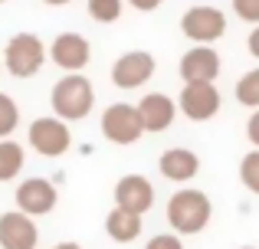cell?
<instances>
[{
  "label": "cell",
  "instance_id": "cell-30",
  "mask_svg": "<svg viewBox=\"0 0 259 249\" xmlns=\"http://www.w3.org/2000/svg\"><path fill=\"white\" fill-rule=\"evenodd\" d=\"M0 72H4V63H0Z\"/></svg>",
  "mask_w": 259,
  "mask_h": 249
},
{
  "label": "cell",
  "instance_id": "cell-31",
  "mask_svg": "<svg viewBox=\"0 0 259 249\" xmlns=\"http://www.w3.org/2000/svg\"><path fill=\"white\" fill-rule=\"evenodd\" d=\"M0 4H7V0H0Z\"/></svg>",
  "mask_w": 259,
  "mask_h": 249
},
{
  "label": "cell",
  "instance_id": "cell-22",
  "mask_svg": "<svg viewBox=\"0 0 259 249\" xmlns=\"http://www.w3.org/2000/svg\"><path fill=\"white\" fill-rule=\"evenodd\" d=\"M233 13L246 23L259 26V0H233Z\"/></svg>",
  "mask_w": 259,
  "mask_h": 249
},
{
  "label": "cell",
  "instance_id": "cell-4",
  "mask_svg": "<svg viewBox=\"0 0 259 249\" xmlns=\"http://www.w3.org/2000/svg\"><path fill=\"white\" fill-rule=\"evenodd\" d=\"M26 138H30V147H33V151H39L43 158H59V154H66V151H69V144H72L69 125L59 122L56 115L36 118V122L30 125V131H26Z\"/></svg>",
  "mask_w": 259,
  "mask_h": 249
},
{
  "label": "cell",
  "instance_id": "cell-16",
  "mask_svg": "<svg viewBox=\"0 0 259 249\" xmlns=\"http://www.w3.org/2000/svg\"><path fill=\"white\" fill-rule=\"evenodd\" d=\"M105 233L115 239V243H135V239L141 236V217L115 207V210L105 217Z\"/></svg>",
  "mask_w": 259,
  "mask_h": 249
},
{
  "label": "cell",
  "instance_id": "cell-6",
  "mask_svg": "<svg viewBox=\"0 0 259 249\" xmlns=\"http://www.w3.org/2000/svg\"><path fill=\"white\" fill-rule=\"evenodd\" d=\"M102 134H105L112 144H135V141L145 134L138 118V109L128 102H115L102 112Z\"/></svg>",
  "mask_w": 259,
  "mask_h": 249
},
{
  "label": "cell",
  "instance_id": "cell-18",
  "mask_svg": "<svg viewBox=\"0 0 259 249\" xmlns=\"http://www.w3.org/2000/svg\"><path fill=\"white\" fill-rule=\"evenodd\" d=\"M236 102L246 105V109H259V69L246 72V76L236 82Z\"/></svg>",
  "mask_w": 259,
  "mask_h": 249
},
{
  "label": "cell",
  "instance_id": "cell-7",
  "mask_svg": "<svg viewBox=\"0 0 259 249\" xmlns=\"http://www.w3.org/2000/svg\"><path fill=\"white\" fill-rule=\"evenodd\" d=\"M177 109L190 122H210L220 112V92L213 82H187L177 95Z\"/></svg>",
  "mask_w": 259,
  "mask_h": 249
},
{
  "label": "cell",
  "instance_id": "cell-13",
  "mask_svg": "<svg viewBox=\"0 0 259 249\" xmlns=\"http://www.w3.org/2000/svg\"><path fill=\"white\" fill-rule=\"evenodd\" d=\"M135 109H138L141 128L151 131V134L167 131L171 122H174V115H177V102H174L171 95H164V92H151V95H145Z\"/></svg>",
  "mask_w": 259,
  "mask_h": 249
},
{
  "label": "cell",
  "instance_id": "cell-1",
  "mask_svg": "<svg viewBox=\"0 0 259 249\" xmlns=\"http://www.w3.org/2000/svg\"><path fill=\"white\" fill-rule=\"evenodd\" d=\"M50 105L53 112H56L59 122H82V118L92 112L95 105V89L92 82L82 76V72H69V76H63L56 85H53L50 92Z\"/></svg>",
  "mask_w": 259,
  "mask_h": 249
},
{
  "label": "cell",
  "instance_id": "cell-28",
  "mask_svg": "<svg viewBox=\"0 0 259 249\" xmlns=\"http://www.w3.org/2000/svg\"><path fill=\"white\" fill-rule=\"evenodd\" d=\"M43 4H50V7H63V4H72V0H43Z\"/></svg>",
  "mask_w": 259,
  "mask_h": 249
},
{
  "label": "cell",
  "instance_id": "cell-10",
  "mask_svg": "<svg viewBox=\"0 0 259 249\" xmlns=\"http://www.w3.org/2000/svg\"><path fill=\"white\" fill-rule=\"evenodd\" d=\"M115 207L145 217V213L154 207V187H151V180H148L145 174H128V177H121L118 184H115Z\"/></svg>",
  "mask_w": 259,
  "mask_h": 249
},
{
  "label": "cell",
  "instance_id": "cell-21",
  "mask_svg": "<svg viewBox=\"0 0 259 249\" xmlns=\"http://www.w3.org/2000/svg\"><path fill=\"white\" fill-rule=\"evenodd\" d=\"M240 180L246 190L259 193V151H249L246 158L240 161Z\"/></svg>",
  "mask_w": 259,
  "mask_h": 249
},
{
  "label": "cell",
  "instance_id": "cell-5",
  "mask_svg": "<svg viewBox=\"0 0 259 249\" xmlns=\"http://www.w3.org/2000/svg\"><path fill=\"white\" fill-rule=\"evenodd\" d=\"M181 33L187 39H194V43L207 46V43H217V39L227 33V17H223V10H217V7H190L187 13L181 17Z\"/></svg>",
  "mask_w": 259,
  "mask_h": 249
},
{
  "label": "cell",
  "instance_id": "cell-20",
  "mask_svg": "<svg viewBox=\"0 0 259 249\" xmlns=\"http://www.w3.org/2000/svg\"><path fill=\"white\" fill-rule=\"evenodd\" d=\"M89 17L99 23H115L121 17V0H89Z\"/></svg>",
  "mask_w": 259,
  "mask_h": 249
},
{
  "label": "cell",
  "instance_id": "cell-15",
  "mask_svg": "<svg viewBox=\"0 0 259 249\" xmlns=\"http://www.w3.org/2000/svg\"><path fill=\"white\" fill-rule=\"evenodd\" d=\"M158 171H161V177L174 180V184H187L200 171V158L190 147H167L158 161Z\"/></svg>",
  "mask_w": 259,
  "mask_h": 249
},
{
  "label": "cell",
  "instance_id": "cell-19",
  "mask_svg": "<svg viewBox=\"0 0 259 249\" xmlns=\"http://www.w3.org/2000/svg\"><path fill=\"white\" fill-rule=\"evenodd\" d=\"M20 125V109L7 92H0V141H7L13 134V128Z\"/></svg>",
  "mask_w": 259,
  "mask_h": 249
},
{
  "label": "cell",
  "instance_id": "cell-8",
  "mask_svg": "<svg viewBox=\"0 0 259 249\" xmlns=\"http://www.w3.org/2000/svg\"><path fill=\"white\" fill-rule=\"evenodd\" d=\"M154 69H158V63H154L151 53L132 49V53H125V56L115 59V66H112V82L118 85V89H141V85L154 76Z\"/></svg>",
  "mask_w": 259,
  "mask_h": 249
},
{
  "label": "cell",
  "instance_id": "cell-3",
  "mask_svg": "<svg viewBox=\"0 0 259 249\" xmlns=\"http://www.w3.org/2000/svg\"><path fill=\"white\" fill-rule=\"evenodd\" d=\"M43 59H46V46L36 33H17V36H10V43H7V49H4V66H7V72L17 76V79L36 76Z\"/></svg>",
  "mask_w": 259,
  "mask_h": 249
},
{
  "label": "cell",
  "instance_id": "cell-2",
  "mask_svg": "<svg viewBox=\"0 0 259 249\" xmlns=\"http://www.w3.org/2000/svg\"><path fill=\"white\" fill-rule=\"evenodd\" d=\"M210 217H213V204L203 190L184 187L167 200V223L177 230V236H194V233L207 230Z\"/></svg>",
  "mask_w": 259,
  "mask_h": 249
},
{
  "label": "cell",
  "instance_id": "cell-27",
  "mask_svg": "<svg viewBox=\"0 0 259 249\" xmlns=\"http://www.w3.org/2000/svg\"><path fill=\"white\" fill-rule=\"evenodd\" d=\"M53 249H82V246H79V243H72V239H66V243H56Z\"/></svg>",
  "mask_w": 259,
  "mask_h": 249
},
{
  "label": "cell",
  "instance_id": "cell-25",
  "mask_svg": "<svg viewBox=\"0 0 259 249\" xmlns=\"http://www.w3.org/2000/svg\"><path fill=\"white\" fill-rule=\"evenodd\" d=\"M128 4H132L135 10H141V13H151V10H158L164 0H128Z\"/></svg>",
  "mask_w": 259,
  "mask_h": 249
},
{
  "label": "cell",
  "instance_id": "cell-29",
  "mask_svg": "<svg viewBox=\"0 0 259 249\" xmlns=\"http://www.w3.org/2000/svg\"><path fill=\"white\" fill-rule=\"evenodd\" d=\"M240 249H256V246H240Z\"/></svg>",
  "mask_w": 259,
  "mask_h": 249
},
{
  "label": "cell",
  "instance_id": "cell-17",
  "mask_svg": "<svg viewBox=\"0 0 259 249\" xmlns=\"http://www.w3.org/2000/svg\"><path fill=\"white\" fill-rule=\"evenodd\" d=\"M23 147L17 141H0V180H13L20 171H23Z\"/></svg>",
  "mask_w": 259,
  "mask_h": 249
},
{
  "label": "cell",
  "instance_id": "cell-14",
  "mask_svg": "<svg viewBox=\"0 0 259 249\" xmlns=\"http://www.w3.org/2000/svg\"><path fill=\"white\" fill-rule=\"evenodd\" d=\"M220 76V56L210 46H194L181 56V79L187 82H213Z\"/></svg>",
  "mask_w": 259,
  "mask_h": 249
},
{
  "label": "cell",
  "instance_id": "cell-24",
  "mask_svg": "<svg viewBox=\"0 0 259 249\" xmlns=\"http://www.w3.org/2000/svg\"><path fill=\"white\" fill-rule=\"evenodd\" d=\"M246 138L253 141V147L259 151V109L249 115V122H246Z\"/></svg>",
  "mask_w": 259,
  "mask_h": 249
},
{
  "label": "cell",
  "instance_id": "cell-26",
  "mask_svg": "<svg viewBox=\"0 0 259 249\" xmlns=\"http://www.w3.org/2000/svg\"><path fill=\"white\" fill-rule=\"evenodd\" d=\"M246 46H249V53H253V56L259 59V26H256V30H253V33H249V39H246Z\"/></svg>",
  "mask_w": 259,
  "mask_h": 249
},
{
  "label": "cell",
  "instance_id": "cell-23",
  "mask_svg": "<svg viewBox=\"0 0 259 249\" xmlns=\"http://www.w3.org/2000/svg\"><path fill=\"white\" fill-rule=\"evenodd\" d=\"M145 249H184V243H181V236H177V233H158V236L148 239Z\"/></svg>",
  "mask_w": 259,
  "mask_h": 249
},
{
  "label": "cell",
  "instance_id": "cell-11",
  "mask_svg": "<svg viewBox=\"0 0 259 249\" xmlns=\"http://www.w3.org/2000/svg\"><path fill=\"white\" fill-rule=\"evenodd\" d=\"M50 59L66 72H79L92 59V46H89V39L82 33H59L50 46Z\"/></svg>",
  "mask_w": 259,
  "mask_h": 249
},
{
  "label": "cell",
  "instance_id": "cell-9",
  "mask_svg": "<svg viewBox=\"0 0 259 249\" xmlns=\"http://www.w3.org/2000/svg\"><path fill=\"white\" fill-rule=\"evenodd\" d=\"M56 200H59V193L46 177H30L17 187V210L26 213V217H46V213H53Z\"/></svg>",
  "mask_w": 259,
  "mask_h": 249
},
{
  "label": "cell",
  "instance_id": "cell-12",
  "mask_svg": "<svg viewBox=\"0 0 259 249\" xmlns=\"http://www.w3.org/2000/svg\"><path fill=\"white\" fill-rule=\"evenodd\" d=\"M39 230L33 223V217L20 210H7L0 217V249H36Z\"/></svg>",
  "mask_w": 259,
  "mask_h": 249
}]
</instances>
